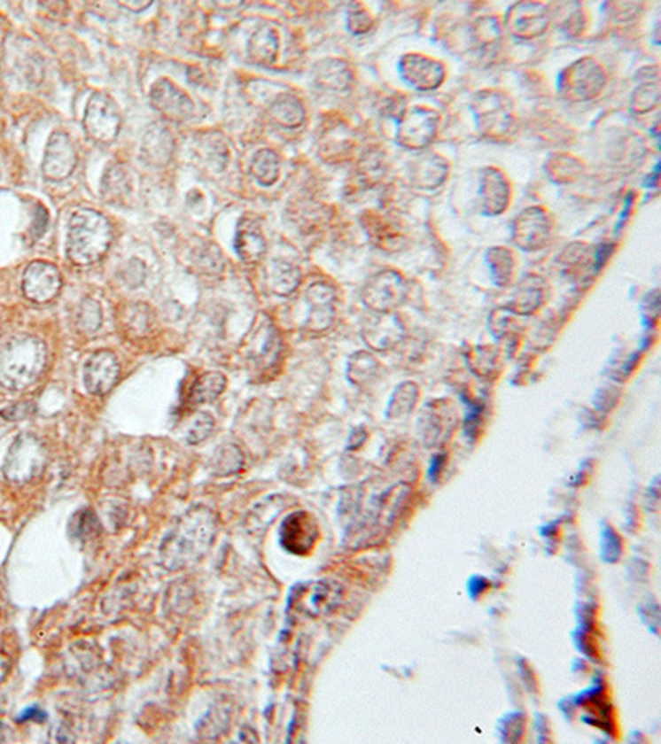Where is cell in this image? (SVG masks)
Returning <instances> with one entry per match:
<instances>
[{
  "label": "cell",
  "mask_w": 661,
  "mask_h": 744,
  "mask_svg": "<svg viewBox=\"0 0 661 744\" xmlns=\"http://www.w3.org/2000/svg\"><path fill=\"white\" fill-rule=\"evenodd\" d=\"M405 328L400 318L393 313H377L369 320L364 328V337L376 349H389L402 341Z\"/></svg>",
  "instance_id": "d6986e66"
},
{
  "label": "cell",
  "mask_w": 661,
  "mask_h": 744,
  "mask_svg": "<svg viewBox=\"0 0 661 744\" xmlns=\"http://www.w3.org/2000/svg\"><path fill=\"white\" fill-rule=\"evenodd\" d=\"M98 534V520H97V516L89 509H85V511H82V513L76 515V518H74V536L78 539L91 541Z\"/></svg>",
  "instance_id": "f35d334b"
},
{
  "label": "cell",
  "mask_w": 661,
  "mask_h": 744,
  "mask_svg": "<svg viewBox=\"0 0 661 744\" xmlns=\"http://www.w3.org/2000/svg\"><path fill=\"white\" fill-rule=\"evenodd\" d=\"M85 131L101 144L113 143L121 129V114L106 93H95L86 106Z\"/></svg>",
  "instance_id": "8992f818"
},
{
  "label": "cell",
  "mask_w": 661,
  "mask_h": 744,
  "mask_svg": "<svg viewBox=\"0 0 661 744\" xmlns=\"http://www.w3.org/2000/svg\"><path fill=\"white\" fill-rule=\"evenodd\" d=\"M47 452L35 435H19L4 463V475L13 484H27L45 469Z\"/></svg>",
  "instance_id": "277c9868"
},
{
  "label": "cell",
  "mask_w": 661,
  "mask_h": 744,
  "mask_svg": "<svg viewBox=\"0 0 661 744\" xmlns=\"http://www.w3.org/2000/svg\"><path fill=\"white\" fill-rule=\"evenodd\" d=\"M551 236V221L548 213L531 207L519 213L513 225V238L515 244L525 250H539L549 242Z\"/></svg>",
  "instance_id": "4fadbf2b"
},
{
  "label": "cell",
  "mask_w": 661,
  "mask_h": 744,
  "mask_svg": "<svg viewBox=\"0 0 661 744\" xmlns=\"http://www.w3.org/2000/svg\"><path fill=\"white\" fill-rule=\"evenodd\" d=\"M151 103L166 120L171 121H187L196 112L194 101L166 78H160L154 83L151 89Z\"/></svg>",
  "instance_id": "7c38bea8"
},
{
  "label": "cell",
  "mask_w": 661,
  "mask_h": 744,
  "mask_svg": "<svg viewBox=\"0 0 661 744\" xmlns=\"http://www.w3.org/2000/svg\"><path fill=\"white\" fill-rule=\"evenodd\" d=\"M305 299L307 303L305 329L311 333L326 331L334 320L336 290L324 282H318L307 288Z\"/></svg>",
  "instance_id": "9a60e30c"
},
{
  "label": "cell",
  "mask_w": 661,
  "mask_h": 744,
  "mask_svg": "<svg viewBox=\"0 0 661 744\" xmlns=\"http://www.w3.org/2000/svg\"><path fill=\"white\" fill-rule=\"evenodd\" d=\"M250 173L261 186H273L280 177V158L271 149L258 151L250 164Z\"/></svg>",
  "instance_id": "4dcf8cb0"
},
{
  "label": "cell",
  "mask_w": 661,
  "mask_h": 744,
  "mask_svg": "<svg viewBox=\"0 0 661 744\" xmlns=\"http://www.w3.org/2000/svg\"><path fill=\"white\" fill-rule=\"evenodd\" d=\"M488 260L494 282L502 286L509 285L515 275V259L511 252H508L506 248H493Z\"/></svg>",
  "instance_id": "e575fe53"
},
{
  "label": "cell",
  "mask_w": 661,
  "mask_h": 744,
  "mask_svg": "<svg viewBox=\"0 0 661 744\" xmlns=\"http://www.w3.org/2000/svg\"><path fill=\"white\" fill-rule=\"evenodd\" d=\"M123 322L129 335H147L151 331V311L147 310L146 305H131L126 308Z\"/></svg>",
  "instance_id": "d590c367"
},
{
  "label": "cell",
  "mask_w": 661,
  "mask_h": 744,
  "mask_svg": "<svg viewBox=\"0 0 661 744\" xmlns=\"http://www.w3.org/2000/svg\"><path fill=\"white\" fill-rule=\"evenodd\" d=\"M32 410H34V406L30 402H19V404H13L11 407L2 410L0 415L7 421H20V419L28 417L32 414Z\"/></svg>",
  "instance_id": "60d3db41"
},
{
  "label": "cell",
  "mask_w": 661,
  "mask_h": 744,
  "mask_svg": "<svg viewBox=\"0 0 661 744\" xmlns=\"http://www.w3.org/2000/svg\"><path fill=\"white\" fill-rule=\"evenodd\" d=\"M400 70L405 80L418 89L440 87L445 78L443 65L424 55H407L400 63Z\"/></svg>",
  "instance_id": "ac0fdd59"
},
{
  "label": "cell",
  "mask_w": 661,
  "mask_h": 744,
  "mask_svg": "<svg viewBox=\"0 0 661 744\" xmlns=\"http://www.w3.org/2000/svg\"><path fill=\"white\" fill-rule=\"evenodd\" d=\"M315 81L318 87L343 91L351 85V72L341 60H323L316 65Z\"/></svg>",
  "instance_id": "83f0119b"
},
{
  "label": "cell",
  "mask_w": 661,
  "mask_h": 744,
  "mask_svg": "<svg viewBox=\"0 0 661 744\" xmlns=\"http://www.w3.org/2000/svg\"><path fill=\"white\" fill-rule=\"evenodd\" d=\"M214 427H215V422L208 414H198L187 434L189 444H200L202 440H206L208 435L214 432Z\"/></svg>",
  "instance_id": "ab89813d"
},
{
  "label": "cell",
  "mask_w": 661,
  "mask_h": 744,
  "mask_svg": "<svg viewBox=\"0 0 661 744\" xmlns=\"http://www.w3.org/2000/svg\"><path fill=\"white\" fill-rule=\"evenodd\" d=\"M448 171V164L441 159L437 154H427L422 158H416V162L410 166V179L412 182L420 187H437L445 179Z\"/></svg>",
  "instance_id": "603a6c76"
},
{
  "label": "cell",
  "mask_w": 661,
  "mask_h": 744,
  "mask_svg": "<svg viewBox=\"0 0 661 744\" xmlns=\"http://www.w3.org/2000/svg\"><path fill=\"white\" fill-rule=\"evenodd\" d=\"M366 230L369 232L370 240L385 252H395L404 244V238L399 234L395 225L387 222L384 217H379V215H369Z\"/></svg>",
  "instance_id": "f546056e"
},
{
  "label": "cell",
  "mask_w": 661,
  "mask_h": 744,
  "mask_svg": "<svg viewBox=\"0 0 661 744\" xmlns=\"http://www.w3.org/2000/svg\"><path fill=\"white\" fill-rule=\"evenodd\" d=\"M217 534V516L212 509H189L164 538L160 559L167 570H183L207 553Z\"/></svg>",
  "instance_id": "6da1fadb"
},
{
  "label": "cell",
  "mask_w": 661,
  "mask_h": 744,
  "mask_svg": "<svg viewBox=\"0 0 661 744\" xmlns=\"http://www.w3.org/2000/svg\"><path fill=\"white\" fill-rule=\"evenodd\" d=\"M120 362L116 356L108 351L101 349L89 356L85 364L86 391L93 396L108 394L113 385L120 379Z\"/></svg>",
  "instance_id": "5bb4252c"
},
{
  "label": "cell",
  "mask_w": 661,
  "mask_h": 744,
  "mask_svg": "<svg viewBox=\"0 0 661 744\" xmlns=\"http://www.w3.org/2000/svg\"><path fill=\"white\" fill-rule=\"evenodd\" d=\"M549 22H551V13L546 5L534 4V2H523L511 9L506 25L516 37L533 38L546 32Z\"/></svg>",
  "instance_id": "2e32d148"
},
{
  "label": "cell",
  "mask_w": 661,
  "mask_h": 744,
  "mask_svg": "<svg viewBox=\"0 0 661 744\" xmlns=\"http://www.w3.org/2000/svg\"><path fill=\"white\" fill-rule=\"evenodd\" d=\"M481 200H483V211L488 215H498L508 207L509 184L500 171L488 169L483 174Z\"/></svg>",
  "instance_id": "44dd1931"
},
{
  "label": "cell",
  "mask_w": 661,
  "mask_h": 744,
  "mask_svg": "<svg viewBox=\"0 0 661 744\" xmlns=\"http://www.w3.org/2000/svg\"><path fill=\"white\" fill-rule=\"evenodd\" d=\"M475 116L479 131L488 137L502 139L513 128L515 118L509 101L498 91H485L475 98Z\"/></svg>",
  "instance_id": "5b68a950"
},
{
  "label": "cell",
  "mask_w": 661,
  "mask_h": 744,
  "mask_svg": "<svg viewBox=\"0 0 661 744\" xmlns=\"http://www.w3.org/2000/svg\"><path fill=\"white\" fill-rule=\"evenodd\" d=\"M113 240L110 221L99 212H74L68 225L66 255L74 265L88 267L105 257Z\"/></svg>",
  "instance_id": "3957f363"
},
{
  "label": "cell",
  "mask_w": 661,
  "mask_h": 744,
  "mask_svg": "<svg viewBox=\"0 0 661 744\" xmlns=\"http://www.w3.org/2000/svg\"><path fill=\"white\" fill-rule=\"evenodd\" d=\"M244 457L237 446H225L217 450V455L214 460V465L219 475H230L242 469Z\"/></svg>",
  "instance_id": "74e56055"
},
{
  "label": "cell",
  "mask_w": 661,
  "mask_h": 744,
  "mask_svg": "<svg viewBox=\"0 0 661 744\" xmlns=\"http://www.w3.org/2000/svg\"><path fill=\"white\" fill-rule=\"evenodd\" d=\"M318 538V528L307 513H293L283 521L280 541L283 547L294 554H307Z\"/></svg>",
  "instance_id": "e0dca14e"
},
{
  "label": "cell",
  "mask_w": 661,
  "mask_h": 744,
  "mask_svg": "<svg viewBox=\"0 0 661 744\" xmlns=\"http://www.w3.org/2000/svg\"><path fill=\"white\" fill-rule=\"evenodd\" d=\"M278 49H280L278 32L271 27H261L250 37L248 57L252 62L269 66L276 60Z\"/></svg>",
  "instance_id": "cb8c5ba5"
},
{
  "label": "cell",
  "mask_w": 661,
  "mask_h": 744,
  "mask_svg": "<svg viewBox=\"0 0 661 744\" xmlns=\"http://www.w3.org/2000/svg\"><path fill=\"white\" fill-rule=\"evenodd\" d=\"M49 362V351L32 335L12 336L0 346V384L22 391L34 384Z\"/></svg>",
  "instance_id": "7a4b0ae2"
},
{
  "label": "cell",
  "mask_w": 661,
  "mask_h": 744,
  "mask_svg": "<svg viewBox=\"0 0 661 744\" xmlns=\"http://www.w3.org/2000/svg\"><path fill=\"white\" fill-rule=\"evenodd\" d=\"M280 346H282L280 336L276 333V329L269 322H267V324H261L258 328L257 333L252 336V343L248 345V351L252 353V356L255 360H261V362L263 360L271 362L278 356Z\"/></svg>",
  "instance_id": "f1b7e54d"
},
{
  "label": "cell",
  "mask_w": 661,
  "mask_h": 744,
  "mask_svg": "<svg viewBox=\"0 0 661 744\" xmlns=\"http://www.w3.org/2000/svg\"><path fill=\"white\" fill-rule=\"evenodd\" d=\"M194 265L198 270H202L207 275H217L222 272L223 268V260H222V252L215 245H202L198 253L194 255Z\"/></svg>",
  "instance_id": "8d00e7d4"
},
{
  "label": "cell",
  "mask_w": 661,
  "mask_h": 744,
  "mask_svg": "<svg viewBox=\"0 0 661 744\" xmlns=\"http://www.w3.org/2000/svg\"><path fill=\"white\" fill-rule=\"evenodd\" d=\"M103 324V311L98 301L85 298L76 311V328L83 335L97 333Z\"/></svg>",
  "instance_id": "836d02e7"
},
{
  "label": "cell",
  "mask_w": 661,
  "mask_h": 744,
  "mask_svg": "<svg viewBox=\"0 0 661 744\" xmlns=\"http://www.w3.org/2000/svg\"><path fill=\"white\" fill-rule=\"evenodd\" d=\"M561 85L567 98L576 101L594 98L605 85V74L602 72L599 63L586 58L565 70Z\"/></svg>",
  "instance_id": "30bf717a"
},
{
  "label": "cell",
  "mask_w": 661,
  "mask_h": 744,
  "mask_svg": "<svg viewBox=\"0 0 661 744\" xmlns=\"http://www.w3.org/2000/svg\"><path fill=\"white\" fill-rule=\"evenodd\" d=\"M268 112L275 123L288 129L301 126L307 118L301 101L294 98L293 95H280L278 98L273 99Z\"/></svg>",
  "instance_id": "484cf974"
},
{
  "label": "cell",
  "mask_w": 661,
  "mask_h": 744,
  "mask_svg": "<svg viewBox=\"0 0 661 744\" xmlns=\"http://www.w3.org/2000/svg\"><path fill=\"white\" fill-rule=\"evenodd\" d=\"M76 151L74 143L63 131H55L50 136L42 162V173L53 182L68 179L76 167Z\"/></svg>",
  "instance_id": "8fae6325"
},
{
  "label": "cell",
  "mask_w": 661,
  "mask_h": 744,
  "mask_svg": "<svg viewBox=\"0 0 661 744\" xmlns=\"http://www.w3.org/2000/svg\"><path fill=\"white\" fill-rule=\"evenodd\" d=\"M265 282L271 293L286 297L299 285L301 273L290 261L273 260L265 270Z\"/></svg>",
  "instance_id": "7402d4cb"
},
{
  "label": "cell",
  "mask_w": 661,
  "mask_h": 744,
  "mask_svg": "<svg viewBox=\"0 0 661 744\" xmlns=\"http://www.w3.org/2000/svg\"><path fill=\"white\" fill-rule=\"evenodd\" d=\"M227 379L221 372H204L197 377L191 389V399L194 404H204L215 400L225 391Z\"/></svg>",
  "instance_id": "1f68e13d"
},
{
  "label": "cell",
  "mask_w": 661,
  "mask_h": 744,
  "mask_svg": "<svg viewBox=\"0 0 661 744\" xmlns=\"http://www.w3.org/2000/svg\"><path fill=\"white\" fill-rule=\"evenodd\" d=\"M407 295V282L402 278V275L393 270L376 273L362 288L364 303L376 313L395 310L404 303Z\"/></svg>",
  "instance_id": "52a82bcc"
},
{
  "label": "cell",
  "mask_w": 661,
  "mask_h": 744,
  "mask_svg": "<svg viewBox=\"0 0 661 744\" xmlns=\"http://www.w3.org/2000/svg\"><path fill=\"white\" fill-rule=\"evenodd\" d=\"M103 196L108 202H118L129 194V174L123 166L114 164L103 177Z\"/></svg>",
  "instance_id": "d6a6232c"
},
{
  "label": "cell",
  "mask_w": 661,
  "mask_h": 744,
  "mask_svg": "<svg viewBox=\"0 0 661 744\" xmlns=\"http://www.w3.org/2000/svg\"><path fill=\"white\" fill-rule=\"evenodd\" d=\"M544 301V283L540 278L529 276L525 278L519 286L516 288L513 303L509 311L519 313V314H529L538 310L540 303Z\"/></svg>",
  "instance_id": "4316f807"
},
{
  "label": "cell",
  "mask_w": 661,
  "mask_h": 744,
  "mask_svg": "<svg viewBox=\"0 0 661 744\" xmlns=\"http://www.w3.org/2000/svg\"><path fill=\"white\" fill-rule=\"evenodd\" d=\"M439 114L429 106H416L399 123L397 141L407 149H424L437 136Z\"/></svg>",
  "instance_id": "ba28073f"
},
{
  "label": "cell",
  "mask_w": 661,
  "mask_h": 744,
  "mask_svg": "<svg viewBox=\"0 0 661 744\" xmlns=\"http://www.w3.org/2000/svg\"><path fill=\"white\" fill-rule=\"evenodd\" d=\"M62 275L47 261H32L25 268L24 278H22V291L25 298L43 305L51 299L58 297L62 290Z\"/></svg>",
  "instance_id": "9c48e42d"
},
{
  "label": "cell",
  "mask_w": 661,
  "mask_h": 744,
  "mask_svg": "<svg viewBox=\"0 0 661 744\" xmlns=\"http://www.w3.org/2000/svg\"><path fill=\"white\" fill-rule=\"evenodd\" d=\"M118 5L120 7H124V9H128V11H131V12H143V11H146L151 7V0H144V2H139V0H131V2H118Z\"/></svg>",
  "instance_id": "7bdbcfd3"
},
{
  "label": "cell",
  "mask_w": 661,
  "mask_h": 744,
  "mask_svg": "<svg viewBox=\"0 0 661 744\" xmlns=\"http://www.w3.org/2000/svg\"><path fill=\"white\" fill-rule=\"evenodd\" d=\"M349 27H351L353 32H357V34H362V32L369 30V27H370V17H369V13L364 12L362 9L361 11H355V12H351V15H349Z\"/></svg>",
  "instance_id": "b9f144b4"
},
{
  "label": "cell",
  "mask_w": 661,
  "mask_h": 744,
  "mask_svg": "<svg viewBox=\"0 0 661 744\" xmlns=\"http://www.w3.org/2000/svg\"><path fill=\"white\" fill-rule=\"evenodd\" d=\"M235 252L240 257V260L248 265H255L265 257L267 252V242L261 236V232L250 227L248 223L240 225L237 236H235Z\"/></svg>",
  "instance_id": "d4e9b609"
},
{
  "label": "cell",
  "mask_w": 661,
  "mask_h": 744,
  "mask_svg": "<svg viewBox=\"0 0 661 744\" xmlns=\"http://www.w3.org/2000/svg\"><path fill=\"white\" fill-rule=\"evenodd\" d=\"M174 139L171 131L162 124H152L147 128L141 143V156L152 166H164L171 161Z\"/></svg>",
  "instance_id": "ffe728a7"
}]
</instances>
